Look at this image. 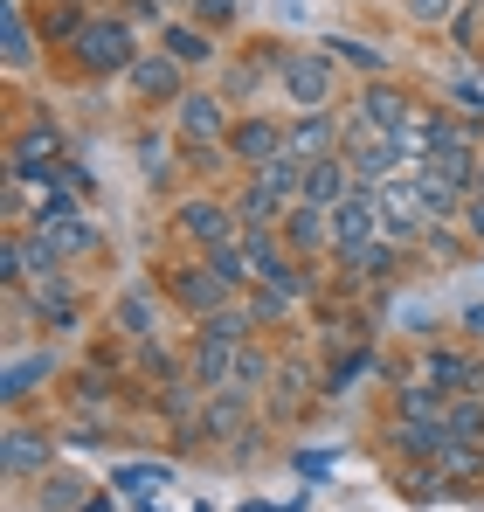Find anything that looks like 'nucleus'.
Instances as JSON below:
<instances>
[{
	"instance_id": "1",
	"label": "nucleus",
	"mask_w": 484,
	"mask_h": 512,
	"mask_svg": "<svg viewBox=\"0 0 484 512\" xmlns=\"http://www.w3.org/2000/svg\"><path fill=\"white\" fill-rule=\"evenodd\" d=\"M229 132H236V111H229L222 90H187V97L173 104V146H180L187 160H201V167L229 160Z\"/></svg>"
},
{
	"instance_id": "2",
	"label": "nucleus",
	"mask_w": 484,
	"mask_h": 512,
	"mask_svg": "<svg viewBox=\"0 0 484 512\" xmlns=\"http://www.w3.org/2000/svg\"><path fill=\"white\" fill-rule=\"evenodd\" d=\"M139 56H146V49L132 42V21H125V14H90L83 35L70 42V63H77L83 77H125Z\"/></svg>"
},
{
	"instance_id": "3",
	"label": "nucleus",
	"mask_w": 484,
	"mask_h": 512,
	"mask_svg": "<svg viewBox=\"0 0 484 512\" xmlns=\"http://www.w3.org/2000/svg\"><path fill=\"white\" fill-rule=\"evenodd\" d=\"M173 229H180V243H194L201 256L242 243V215H236V201H222V194H187L173 208Z\"/></svg>"
},
{
	"instance_id": "4",
	"label": "nucleus",
	"mask_w": 484,
	"mask_h": 512,
	"mask_svg": "<svg viewBox=\"0 0 484 512\" xmlns=\"http://www.w3.org/2000/svg\"><path fill=\"white\" fill-rule=\"evenodd\" d=\"M63 160H70V139H63V125L42 111V118H28L21 132H14V146H7V173H21V180H63Z\"/></svg>"
},
{
	"instance_id": "5",
	"label": "nucleus",
	"mask_w": 484,
	"mask_h": 512,
	"mask_svg": "<svg viewBox=\"0 0 484 512\" xmlns=\"http://www.w3.org/2000/svg\"><path fill=\"white\" fill-rule=\"evenodd\" d=\"M332 84H339V77H332V49H284V56H277V90H284V97H291V104H298V111H325V104H332Z\"/></svg>"
},
{
	"instance_id": "6",
	"label": "nucleus",
	"mask_w": 484,
	"mask_h": 512,
	"mask_svg": "<svg viewBox=\"0 0 484 512\" xmlns=\"http://www.w3.org/2000/svg\"><path fill=\"white\" fill-rule=\"evenodd\" d=\"M160 277H166V298H173L187 319H208V312L236 305V291L208 270V256H201V263H173V270H160Z\"/></svg>"
},
{
	"instance_id": "7",
	"label": "nucleus",
	"mask_w": 484,
	"mask_h": 512,
	"mask_svg": "<svg viewBox=\"0 0 484 512\" xmlns=\"http://www.w3.org/2000/svg\"><path fill=\"white\" fill-rule=\"evenodd\" d=\"M388 236V215H381V194L374 187H353L339 208H332V256H353L360 243Z\"/></svg>"
},
{
	"instance_id": "8",
	"label": "nucleus",
	"mask_w": 484,
	"mask_h": 512,
	"mask_svg": "<svg viewBox=\"0 0 484 512\" xmlns=\"http://www.w3.org/2000/svg\"><path fill=\"white\" fill-rule=\"evenodd\" d=\"M339 146H346V118H332V111H291L284 118V153H298L305 167L332 160Z\"/></svg>"
},
{
	"instance_id": "9",
	"label": "nucleus",
	"mask_w": 484,
	"mask_h": 512,
	"mask_svg": "<svg viewBox=\"0 0 484 512\" xmlns=\"http://www.w3.org/2000/svg\"><path fill=\"white\" fill-rule=\"evenodd\" d=\"M125 84H132L139 104H180V97H187V63L166 56V49H153V56H139V63L125 70Z\"/></svg>"
},
{
	"instance_id": "10",
	"label": "nucleus",
	"mask_w": 484,
	"mask_h": 512,
	"mask_svg": "<svg viewBox=\"0 0 484 512\" xmlns=\"http://www.w3.org/2000/svg\"><path fill=\"white\" fill-rule=\"evenodd\" d=\"M277 153H284V118H270V111H236L229 160L249 173V167H263V160H277Z\"/></svg>"
},
{
	"instance_id": "11",
	"label": "nucleus",
	"mask_w": 484,
	"mask_h": 512,
	"mask_svg": "<svg viewBox=\"0 0 484 512\" xmlns=\"http://www.w3.org/2000/svg\"><path fill=\"white\" fill-rule=\"evenodd\" d=\"M277 236H284V250L298 256V263H319V256L332 250V208H319V201H298V208H284Z\"/></svg>"
},
{
	"instance_id": "12",
	"label": "nucleus",
	"mask_w": 484,
	"mask_h": 512,
	"mask_svg": "<svg viewBox=\"0 0 484 512\" xmlns=\"http://www.w3.org/2000/svg\"><path fill=\"white\" fill-rule=\"evenodd\" d=\"M236 353H242V340L194 333V346H187V381H194V388H208V395H222V388H229V374H236Z\"/></svg>"
},
{
	"instance_id": "13",
	"label": "nucleus",
	"mask_w": 484,
	"mask_h": 512,
	"mask_svg": "<svg viewBox=\"0 0 484 512\" xmlns=\"http://www.w3.org/2000/svg\"><path fill=\"white\" fill-rule=\"evenodd\" d=\"M422 374H429L443 395H484V367L471 353H457V346H429V353H422Z\"/></svg>"
},
{
	"instance_id": "14",
	"label": "nucleus",
	"mask_w": 484,
	"mask_h": 512,
	"mask_svg": "<svg viewBox=\"0 0 484 512\" xmlns=\"http://www.w3.org/2000/svg\"><path fill=\"white\" fill-rule=\"evenodd\" d=\"M56 381V353L49 346H35V353H14L7 360V374H0V395H7V409H21L28 395H42Z\"/></svg>"
},
{
	"instance_id": "15",
	"label": "nucleus",
	"mask_w": 484,
	"mask_h": 512,
	"mask_svg": "<svg viewBox=\"0 0 484 512\" xmlns=\"http://www.w3.org/2000/svg\"><path fill=\"white\" fill-rule=\"evenodd\" d=\"M415 187H422L429 229H450V222H464V201H471V187H464V180H450V173L422 167V173H415Z\"/></svg>"
},
{
	"instance_id": "16",
	"label": "nucleus",
	"mask_w": 484,
	"mask_h": 512,
	"mask_svg": "<svg viewBox=\"0 0 484 512\" xmlns=\"http://www.w3.org/2000/svg\"><path fill=\"white\" fill-rule=\"evenodd\" d=\"M367 125H381V132H402L408 111H415V97H408L402 84H388V77H367V90H360V104H353Z\"/></svg>"
},
{
	"instance_id": "17",
	"label": "nucleus",
	"mask_w": 484,
	"mask_h": 512,
	"mask_svg": "<svg viewBox=\"0 0 484 512\" xmlns=\"http://www.w3.org/2000/svg\"><path fill=\"white\" fill-rule=\"evenodd\" d=\"M249 180H256V194H270L277 208H298V201H305V160H298V153H277V160L249 167Z\"/></svg>"
},
{
	"instance_id": "18",
	"label": "nucleus",
	"mask_w": 484,
	"mask_h": 512,
	"mask_svg": "<svg viewBox=\"0 0 484 512\" xmlns=\"http://www.w3.org/2000/svg\"><path fill=\"white\" fill-rule=\"evenodd\" d=\"M28 229H35L49 250L63 256V263H70V256H90V250H97V222H83V208H77V215H42V222H28Z\"/></svg>"
},
{
	"instance_id": "19",
	"label": "nucleus",
	"mask_w": 484,
	"mask_h": 512,
	"mask_svg": "<svg viewBox=\"0 0 484 512\" xmlns=\"http://www.w3.org/2000/svg\"><path fill=\"white\" fill-rule=\"evenodd\" d=\"M0 56H7V77L35 70V28H28L21 0H0Z\"/></svg>"
},
{
	"instance_id": "20",
	"label": "nucleus",
	"mask_w": 484,
	"mask_h": 512,
	"mask_svg": "<svg viewBox=\"0 0 484 512\" xmlns=\"http://www.w3.org/2000/svg\"><path fill=\"white\" fill-rule=\"evenodd\" d=\"M49 450H56L49 429L14 423L7 429V450H0V457H7V478H42V471H49Z\"/></svg>"
},
{
	"instance_id": "21",
	"label": "nucleus",
	"mask_w": 484,
	"mask_h": 512,
	"mask_svg": "<svg viewBox=\"0 0 484 512\" xmlns=\"http://www.w3.org/2000/svg\"><path fill=\"white\" fill-rule=\"evenodd\" d=\"M353 187H360V180H353V160H346V153H332V160H312V167H305V201H319V208H339Z\"/></svg>"
},
{
	"instance_id": "22",
	"label": "nucleus",
	"mask_w": 484,
	"mask_h": 512,
	"mask_svg": "<svg viewBox=\"0 0 484 512\" xmlns=\"http://www.w3.org/2000/svg\"><path fill=\"white\" fill-rule=\"evenodd\" d=\"M111 326H118L125 340H153V333H160V305H153V291H146V284L118 291V298H111Z\"/></svg>"
},
{
	"instance_id": "23",
	"label": "nucleus",
	"mask_w": 484,
	"mask_h": 512,
	"mask_svg": "<svg viewBox=\"0 0 484 512\" xmlns=\"http://www.w3.org/2000/svg\"><path fill=\"white\" fill-rule=\"evenodd\" d=\"M160 49L180 56L187 70H201V63H215V28H201V21H160Z\"/></svg>"
},
{
	"instance_id": "24",
	"label": "nucleus",
	"mask_w": 484,
	"mask_h": 512,
	"mask_svg": "<svg viewBox=\"0 0 484 512\" xmlns=\"http://www.w3.org/2000/svg\"><path fill=\"white\" fill-rule=\"evenodd\" d=\"M443 409H450V395H443L429 374H408L402 388H395V416H402V423H443Z\"/></svg>"
},
{
	"instance_id": "25",
	"label": "nucleus",
	"mask_w": 484,
	"mask_h": 512,
	"mask_svg": "<svg viewBox=\"0 0 484 512\" xmlns=\"http://www.w3.org/2000/svg\"><path fill=\"white\" fill-rule=\"evenodd\" d=\"M388 443H395V457H408V464H436V450L450 443V423H402L395 416Z\"/></svg>"
},
{
	"instance_id": "26",
	"label": "nucleus",
	"mask_w": 484,
	"mask_h": 512,
	"mask_svg": "<svg viewBox=\"0 0 484 512\" xmlns=\"http://www.w3.org/2000/svg\"><path fill=\"white\" fill-rule=\"evenodd\" d=\"M312 395H325V388H312V367H305V360H284V367H277V381H270L277 416H305V409H312Z\"/></svg>"
},
{
	"instance_id": "27",
	"label": "nucleus",
	"mask_w": 484,
	"mask_h": 512,
	"mask_svg": "<svg viewBox=\"0 0 484 512\" xmlns=\"http://www.w3.org/2000/svg\"><path fill=\"white\" fill-rule=\"evenodd\" d=\"M436 478H443V492H457V485H478L484 478V443H443L436 450Z\"/></svg>"
},
{
	"instance_id": "28",
	"label": "nucleus",
	"mask_w": 484,
	"mask_h": 512,
	"mask_svg": "<svg viewBox=\"0 0 484 512\" xmlns=\"http://www.w3.org/2000/svg\"><path fill=\"white\" fill-rule=\"evenodd\" d=\"M270 381H277V360H270V353H263L256 340H242L236 374H229V395H249V402H256V395H263Z\"/></svg>"
},
{
	"instance_id": "29",
	"label": "nucleus",
	"mask_w": 484,
	"mask_h": 512,
	"mask_svg": "<svg viewBox=\"0 0 484 512\" xmlns=\"http://www.w3.org/2000/svg\"><path fill=\"white\" fill-rule=\"evenodd\" d=\"M242 305H249V319H256V333H263V326H284V319H291V305H298V291H284V284H249V291H242Z\"/></svg>"
},
{
	"instance_id": "30",
	"label": "nucleus",
	"mask_w": 484,
	"mask_h": 512,
	"mask_svg": "<svg viewBox=\"0 0 484 512\" xmlns=\"http://www.w3.org/2000/svg\"><path fill=\"white\" fill-rule=\"evenodd\" d=\"M339 263H346L353 277H388V270L402 263V243H395V236H374V243H360L353 256H339Z\"/></svg>"
},
{
	"instance_id": "31",
	"label": "nucleus",
	"mask_w": 484,
	"mask_h": 512,
	"mask_svg": "<svg viewBox=\"0 0 484 512\" xmlns=\"http://www.w3.org/2000/svg\"><path fill=\"white\" fill-rule=\"evenodd\" d=\"M443 423H450V436H457V443H484V395H450Z\"/></svg>"
},
{
	"instance_id": "32",
	"label": "nucleus",
	"mask_w": 484,
	"mask_h": 512,
	"mask_svg": "<svg viewBox=\"0 0 484 512\" xmlns=\"http://www.w3.org/2000/svg\"><path fill=\"white\" fill-rule=\"evenodd\" d=\"M28 284V229H7L0 243V291H21Z\"/></svg>"
},
{
	"instance_id": "33",
	"label": "nucleus",
	"mask_w": 484,
	"mask_h": 512,
	"mask_svg": "<svg viewBox=\"0 0 484 512\" xmlns=\"http://www.w3.org/2000/svg\"><path fill=\"white\" fill-rule=\"evenodd\" d=\"M83 21H90V14H83L77 0H63V7H49V14H42V42H63V49H70V42L83 35Z\"/></svg>"
},
{
	"instance_id": "34",
	"label": "nucleus",
	"mask_w": 484,
	"mask_h": 512,
	"mask_svg": "<svg viewBox=\"0 0 484 512\" xmlns=\"http://www.w3.org/2000/svg\"><path fill=\"white\" fill-rule=\"evenodd\" d=\"M325 49H332V56H346V63H353V70H367V77H381V70H388V56H381V49H367V42L325 35Z\"/></svg>"
},
{
	"instance_id": "35",
	"label": "nucleus",
	"mask_w": 484,
	"mask_h": 512,
	"mask_svg": "<svg viewBox=\"0 0 484 512\" xmlns=\"http://www.w3.org/2000/svg\"><path fill=\"white\" fill-rule=\"evenodd\" d=\"M77 499H83V478H63V471L49 478V471H42V499H35L42 512H70Z\"/></svg>"
},
{
	"instance_id": "36",
	"label": "nucleus",
	"mask_w": 484,
	"mask_h": 512,
	"mask_svg": "<svg viewBox=\"0 0 484 512\" xmlns=\"http://www.w3.org/2000/svg\"><path fill=\"white\" fill-rule=\"evenodd\" d=\"M374 367H381V360H374V353H367V346H360V353H346V360H339V367H332V381H325V395H346V388H353V381H360V374H374Z\"/></svg>"
},
{
	"instance_id": "37",
	"label": "nucleus",
	"mask_w": 484,
	"mask_h": 512,
	"mask_svg": "<svg viewBox=\"0 0 484 512\" xmlns=\"http://www.w3.org/2000/svg\"><path fill=\"white\" fill-rule=\"evenodd\" d=\"M236 14H242V0H187V21H201V28H215V35H222Z\"/></svg>"
},
{
	"instance_id": "38",
	"label": "nucleus",
	"mask_w": 484,
	"mask_h": 512,
	"mask_svg": "<svg viewBox=\"0 0 484 512\" xmlns=\"http://www.w3.org/2000/svg\"><path fill=\"white\" fill-rule=\"evenodd\" d=\"M457 7L464 0H402V14L415 28H443V21H457Z\"/></svg>"
},
{
	"instance_id": "39",
	"label": "nucleus",
	"mask_w": 484,
	"mask_h": 512,
	"mask_svg": "<svg viewBox=\"0 0 484 512\" xmlns=\"http://www.w3.org/2000/svg\"><path fill=\"white\" fill-rule=\"evenodd\" d=\"M166 478H173L166 464H125V471H111L118 492H153V485H166Z\"/></svg>"
},
{
	"instance_id": "40",
	"label": "nucleus",
	"mask_w": 484,
	"mask_h": 512,
	"mask_svg": "<svg viewBox=\"0 0 484 512\" xmlns=\"http://www.w3.org/2000/svg\"><path fill=\"white\" fill-rule=\"evenodd\" d=\"M139 167H146V180H166V173H173L166 167V146L153 139V132H139Z\"/></svg>"
},
{
	"instance_id": "41",
	"label": "nucleus",
	"mask_w": 484,
	"mask_h": 512,
	"mask_svg": "<svg viewBox=\"0 0 484 512\" xmlns=\"http://www.w3.org/2000/svg\"><path fill=\"white\" fill-rule=\"evenodd\" d=\"M464 229H471V243H484V194L464 201Z\"/></svg>"
},
{
	"instance_id": "42",
	"label": "nucleus",
	"mask_w": 484,
	"mask_h": 512,
	"mask_svg": "<svg viewBox=\"0 0 484 512\" xmlns=\"http://www.w3.org/2000/svg\"><path fill=\"white\" fill-rule=\"evenodd\" d=\"M471 194H484V160H478V173H471Z\"/></svg>"
},
{
	"instance_id": "43",
	"label": "nucleus",
	"mask_w": 484,
	"mask_h": 512,
	"mask_svg": "<svg viewBox=\"0 0 484 512\" xmlns=\"http://www.w3.org/2000/svg\"><path fill=\"white\" fill-rule=\"evenodd\" d=\"M139 7H153V14H160V0H139Z\"/></svg>"
}]
</instances>
